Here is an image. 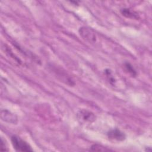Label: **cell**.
I'll return each instance as SVG.
<instances>
[{
    "instance_id": "obj_7",
    "label": "cell",
    "mask_w": 152,
    "mask_h": 152,
    "mask_svg": "<svg viewBox=\"0 0 152 152\" xmlns=\"http://www.w3.org/2000/svg\"><path fill=\"white\" fill-rule=\"evenodd\" d=\"M124 67L125 70L132 77H135L137 75V72L133 66L131 65V64L129 62H125L124 63Z\"/></svg>"
},
{
    "instance_id": "obj_9",
    "label": "cell",
    "mask_w": 152,
    "mask_h": 152,
    "mask_svg": "<svg viewBox=\"0 0 152 152\" xmlns=\"http://www.w3.org/2000/svg\"><path fill=\"white\" fill-rule=\"evenodd\" d=\"M104 73L106 75V77L108 78L110 83L112 84H114V83L115 82V80L114 78V77L112 76V72H111V71L109 70V69H106L105 71H104Z\"/></svg>"
},
{
    "instance_id": "obj_5",
    "label": "cell",
    "mask_w": 152,
    "mask_h": 152,
    "mask_svg": "<svg viewBox=\"0 0 152 152\" xmlns=\"http://www.w3.org/2000/svg\"><path fill=\"white\" fill-rule=\"evenodd\" d=\"M107 136L110 140L119 142L124 141L126 138V135L124 132L118 129H113L110 130L107 132Z\"/></svg>"
},
{
    "instance_id": "obj_1",
    "label": "cell",
    "mask_w": 152,
    "mask_h": 152,
    "mask_svg": "<svg viewBox=\"0 0 152 152\" xmlns=\"http://www.w3.org/2000/svg\"><path fill=\"white\" fill-rule=\"evenodd\" d=\"M11 140L14 148L17 151L29 152L33 151L30 144L17 136L11 137Z\"/></svg>"
},
{
    "instance_id": "obj_8",
    "label": "cell",
    "mask_w": 152,
    "mask_h": 152,
    "mask_svg": "<svg viewBox=\"0 0 152 152\" xmlns=\"http://www.w3.org/2000/svg\"><path fill=\"white\" fill-rule=\"evenodd\" d=\"M91 151H110V149L107 148V147H103L102 145L99 144H94L91 147Z\"/></svg>"
},
{
    "instance_id": "obj_2",
    "label": "cell",
    "mask_w": 152,
    "mask_h": 152,
    "mask_svg": "<svg viewBox=\"0 0 152 152\" xmlns=\"http://www.w3.org/2000/svg\"><path fill=\"white\" fill-rule=\"evenodd\" d=\"M78 121L81 124H91L96 119V116L92 112L87 109H80L77 113Z\"/></svg>"
},
{
    "instance_id": "obj_3",
    "label": "cell",
    "mask_w": 152,
    "mask_h": 152,
    "mask_svg": "<svg viewBox=\"0 0 152 152\" xmlns=\"http://www.w3.org/2000/svg\"><path fill=\"white\" fill-rule=\"evenodd\" d=\"M78 32L81 37L88 43H94L96 42V35L91 28L87 27H81L79 28Z\"/></svg>"
},
{
    "instance_id": "obj_10",
    "label": "cell",
    "mask_w": 152,
    "mask_h": 152,
    "mask_svg": "<svg viewBox=\"0 0 152 152\" xmlns=\"http://www.w3.org/2000/svg\"><path fill=\"white\" fill-rule=\"evenodd\" d=\"M0 142H0V150H1V151H8L7 144L5 142V141L3 140L2 138H1V141Z\"/></svg>"
},
{
    "instance_id": "obj_6",
    "label": "cell",
    "mask_w": 152,
    "mask_h": 152,
    "mask_svg": "<svg viewBox=\"0 0 152 152\" xmlns=\"http://www.w3.org/2000/svg\"><path fill=\"white\" fill-rule=\"evenodd\" d=\"M121 12L122 14V15L128 18L136 20L139 18L138 14L134 11L131 10L129 8H123L121 10Z\"/></svg>"
},
{
    "instance_id": "obj_4",
    "label": "cell",
    "mask_w": 152,
    "mask_h": 152,
    "mask_svg": "<svg viewBox=\"0 0 152 152\" xmlns=\"http://www.w3.org/2000/svg\"><path fill=\"white\" fill-rule=\"evenodd\" d=\"M1 119L4 122L12 124H17L18 122L17 115L7 109L1 111Z\"/></svg>"
}]
</instances>
